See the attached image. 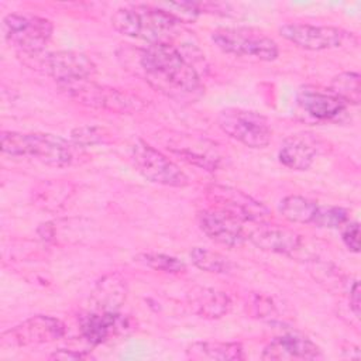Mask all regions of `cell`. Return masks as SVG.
<instances>
[{
  "mask_svg": "<svg viewBox=\"0 0 361 361\" xmlns=\"http://www.w3.org/2000/svg\"><path fill=\"white\" fill-rule=\"evenodd\" d=\"M138 69L148 83L173 99H197L203 85L195 66L173 44H148L138 49Z\"/></svg>",
  "mask_w": 361,
  "mask_h": 361,
  "instance_id": "1",
  "label": "cell"
},
{
  "mask_svg": "<svg viewBox=\"0 0 361 361\" xmlns=\"http://www.w3.org/2000/svg\"><path fill=\"white\" fill-rule=\"evenodd\" d=\"M0 141L3 154L31 158L54 168L75 166L87 161L85 148L55 134L1 131Z\"/></svg>",
  "mask_w": 361,
  "mask_h": 361,
  "instance_id": "2",
  "label": "cell"
},
{
  "mask_svg": "<svg viewBox=\"0 0 361 361\" xmlns=\"http://www.w3.org/2000/svg\"><path fill=\"white\" fill-rule=\"evenodd\" d=\"M182 24L159 6H127L116 10L111 16V25L116 31L148 44H173Z\"/></svg>",
  "mask_w": 361,
  "mask_h": 361,
  "instance_id": "3",
  "label": "cell"
},
{
  "mask_svg": "<svg viewBox=\"0 0 361 361\" xmlns=\"http://www.w3.org/2000/svg\"><path fill=\"white\" fill-rule=\"evenodd\" d=\"M213 44L224 54L262 62L275 61L279 47L269 35L252 27H220L210 35Z\"/></svg>",
  "mask_w": 361,
  "mask_h": 361,
  "instance_id": "4",
  "label": "cell"
},
{
  "mask_svg": "<svg viewBox=\"0 0 361 361\" xmlns=\"http://www.w3.org/2000/svg\"><path fill=\"white\" fill-rule=\"evenodd\" d=\"M31 69L39 71L58 85L90 79L96 73L94 62L79 51H39L34 54H18Z\"/></svg>",
  "mask_w": 361,
  "mask_h": 361,
  "instance_id": "5",
  "label": "cell"
},
{
  "mask_svg": "<svg viewBox=\"0 0 361 361\" xmlns=\"http://www.w3.org/2000/svg\"><path fill=\"white\" fill-rule=\"evenodd\" d=\"M58 86L68 97L93 109L111 113H134L144 107V102L138 96L94 83L92 79L61 83Z\"/></svg>",
  "mask_w": 361,
  "mask_h": 361,
  "instance_id": "6",
  "label": "cell"
},
{
  "mask_svg": "<svg viewBox=\"0 0 361 361\" xmlns=\"http://www.w3.org/2000/svg\"><path fill=\"white\" fill-rule=\"evenodd\" d=\"M1 32L18 54H34L45 49L52 38L54 24L35 14L10 13L1 21Z\"/></svg>",
  "mask_w": 361,
  "mask_h": 361,
  "instance_id": "7",
  "label": "cell"
},
{
  "mask_svg": "<svg viewBox=\"0 0 361 361\" xmlns=\"http://www.w3.org/2000/svg\"><path fill=\"white\" fill-rule=\"evenodd\" d=\"M217 123L226 135L250 148H265L272 138L268 118L255 110L226 107L219 113Z\"/></svg>",
  "mask_w": 361,
  "mask_h": 361,
  "instance_id": "8",
  "label": "cell"
},
{
  "mask_svg": "<svg viewBox=\"0 0 361 361\" xmlns=\"http://www.w3.org/2000/svg\"><path fill=\"white\" fill-rule=\"evenodd\" d=\"M130 158L135 169L152 183L169 188L189 185L188 175L171 158L144 140L134 141L130 149Z\"/></svg>",
  "mask_w": 361,
  "mask_h": 361,
  "instance_id": "9",
  "label": "cell"
},
{
  "mask_svg": "<svg viewBox=\"0 0 361 361\" xmlns=\"http://www.w3.org/2000/svg\"><path fill=\"white\" fill-rule=\"evenodd\" d=\"M206 197L212 207L223 210L243 223H261L269 216V209L248 193L224 185H210Z\"/></svg>",
  "mask_w": 361,
  "mask_h": 361,
  "instance_id": "10",
  "label": "cell"
},
{
  "mask_svg": "<svg viewBox=\"0 0 361 361\" xmlns=\"http://www.w3.org/2000/svg\"><path fill=\"white\" fill-rule=\"evenodd\" d=\"M65 324L48 314H35L1 334V345L4 347H28L52 343L65 336Z\"/></svg>",
  "mask_w": 361,
  "mask_h": 361,
  "instance_id": "11",
  "label": "cell"
},
{
  "mask_svg": "<svg viewBox=\"0 0 361 361\" xmlns=\"http://www.w3.org/2000/svg\"><path fill=\"white\" fill-rule=\"evenodd\" d=\"M279 34L293 45L307 51H326L340 48L348 32L333 25H314L289 23L279 27Z\"/></svg>",
  "mask_w": 361,
  "mask_h": 361,
  "instance_id": "12",
  "label": "cell"
},
{
  "mask_svg": "<svg viewBox=\"0 0 361 361\" xmlns=\"http://www.w3.org/2000/svg\"><path fill=\"white\" fill-rule=\"evenodd\" d=\"M199 228L216 244L227 248H238L247 241V230L244 223L237 217L209 207L197 213Z\"/></svg>",
  "mask_w": 361,
  "mask_h": 361,
  "instance_id": "13",
  "label": "cell"
},
{
  "mask_svg": "<svg viewBox=\"0 0 361 361\" xmlns=\"http://www.w3.org/2000/svg\"><path fill=\"white\" fill-rule=\"evenodd\" d=\"M296 103L302 111L317 121H337L348 106L330 89L312 85L302 86L298 90Z\"/></svg>",
  "mask_w": 361,
  "mask_h": 361,
  "instance_id": "14",
  "label": "cell"
},
{
  "mask_svg": "<svg viewBox=\"0 0 361 361\" xmlns=\"http://www.w3.org/2000/svg\"><path fill=\"white\" fill-rule=\"evenodd\" d=\"M130 327L128 319L120 312L89 310L79 319L82 337L92 345L107 343Z\"/></svg>",
  "mask_w": 361,
  "mask_h": 361,
  "instance_id": "15",
  "label": "cell"
},
{
  "mask_svg": "<svg viewBox=\"0 0 361 361\" xmlns=\"http://www.w3.org/2000/svg\"><path fill=\"white\" fill-rule=\"evenodd\" d=\"M255 224V227H251L247 231V240L262 251L292 255L302 245V235L290 228L267 224L265 221Z\"/></svg>",
  "mask_w": 361,
  "mask_h": 361,
  "instance_id": "16",
  "label": "cell"
},
{
  "mask_svg": "<svg viewBox=\"0 0 361 361\" xmlns=\"http://www.w3.org/2000/svg\"><path fill=\"white\" fill-rule=\"evenodd\" d=\"M262 360L290 361V360H319L323 358L320 347L309 337L296 333H285L274 337L262 350Z\"/></svg>",
  "mask_w": 361,
  "mask_h": 361,
  "instance_id": "17",
  "label": "cell"
},
{
  "mask_svg": "<svg viewBox=\"0 0 361 361\" xmlns=\"http://www.w3.org/2000/svg\"><path fill=\"white\" fill-rule=\"evenodd\" d=\"M322 148L320 141L307 133L292 134L281 144L278 151L279 162L292 171L309 169Z\"/></svg>",
  "mask_w": 361,
  "mask_h": 361,
  "instance_id": "18",
  "label": "cell"
},
{
  "mask_svg": "<svg viewBox=\"0 0 361 361\" xmlns=\"http://www.w3.org/2000/svg\"><path fill=\"white\" fill-rule=\"evenodd\" d=\"M127 299L126 281L117 275L110 274L103 276L94 286L90 295V309L100 312H120V307Z\"/></svg>",
  "mask_w": 361,
  "mask_h": 361,
  "instance_id": "19",
  "label": "cell"
},
{
  "mask_svg": "<svg viewBox=\"0 0 361 361\" xmlns=\"http://www.w3.org/2000/svg\"><path fill=\"white\" fill-rule=\"evenodd\" d=\"M189 305L193 313L203 319H220L226 316L233 306L230 296L219 289L197 286L189 293Z\"/></svg>",
  "mask_w": 361,
  "mask_h": 361,
  "instance_id": "20",
  "label": "cell"
},
{
  "mask_svg": "<svg viewBox=\"0 0 361 361\" xmlns=\"http://www.w3.org/2000/svg\"><path fill=\"white\" fill-rule=\"evenodd\" d=\"M186 355L193 360L241 361L245 358L244 348L235 341H196L188 345Z\"/></svg>",
  "mask_w": 361,
  "mask_h": 361,
  "instance_id": "21",
  "label": "cell"
},
{
  "mask_svg": "<svg viewBox=\"0 0 361 361\" xmlns=\"http://www.w3.org/2000/svg\"><path fill=\"white\" fill-rule=\"evenodd\" d=\"M317 202L302 195H288L278 206V210L283 219L290 223L312 224L317 212Z\"/></svg>",
  "mask_w": 361,
  "mask_h": 361,
  "instance_id": "22",
  "label": "cell"
},
{
  "mask_svg": "<svg viewBox=\"0 0 361 361\" xmlns=\"http://www.w3.org/2000/svg\"><path fill=\"white\" fill-rule=\"evenodd\" d=\"M192 264L210 274H230L234 268V264L217 251H212L203 247H193L189 252Z\"/></svg>",
  "mask_w": 361,
  "mask_h": 361,
  "instance_id": "23",
  "label": "cell"
},
{
  "mask_svg": "<svg viewBox=\"0 0 361 361\" xmlns=\"http://www.w3.org/2000/svg\"><path fill=\"white\" fill-rule=\"evenodd\" d=\"M69 183L65 182H44L41 183L35 192H32L34 195V202L35 204L44 207V209H58L61 206L65 204V202L69 199L71 196V189H69Z\"/></svg>",
  "mask_w": 361,
  "mask_h": 361,
  "instance_id": "24",
  "label": "cell"
},
{
  "mask_svg": "<svg viewBox=\"0 0 361 361\" xmlns=\"http://www.w3.org/2000/svg\"><path fill=\"white\" fill-rule=\"evenodd\" d=\"M330 90L345 104L357 106L361 100V78L357 72H341L331 79Z\"/></svg>",
  "mask_w": 361,
  "mask_h": 361,
  "instance_id": "25",
  "label": "cell"
},
{
  "mask_svg": "<svg viewBox=\"0 0 361 361\" xmlns=\"http://www.w3.org/2000/svg\"><path fill=\"white\" fill-rule=\"evenodd\" d=\"M137 259L145 267L165 274H180L186 271V265L183 261L173 255L162 252H142L137 257Z\"/></svg>",
  "mask_w": 361,
  "mask_h": 361,
  "instance_id": "26",
  "label": "cell"
},
{
  "mask_svg": "<svg viewBox=\"0 0 361 361\" xmlns=\"http://www.w3.org/2000/svg\"><path fill=\"white\" fill-rule=\"evenodd\" d=\"M71 140L82 148L93 147L99 144H107L111 140V134L107 128L100 126H79L71 131Z\"/></svg>",
  "mask_w": 361,
  "mask_h": 361,
  "instance_id": "27",
  "label": "cell"
},
{
  "mask_svg": "<svg viewBox=\"0 0 361 361\" xmlns=\"http://www.w3.org/2000/svg\"><path fill=\"white\" fill-rule=\"evenodd\" d=\"M350 221V212L341 206H319L312 224L322 228H341Z\"/></svg>",
  "mask_w": 361,
  "mask_h": 361,
  "instance_id": "28",
  "label": "cell"
},
{
  "mask_svg": "<svg viewBox=\"0 0 361 361\" xmlns=\"http://www.w3.org/2000/svg\"><path fill=\"white\" fill-rule=\"evenodd\" d=\"M341 240L344 245L353 251V252H360V224L358 221H347L341 227Z\"/></svg>",
  "mask_w": 361,
  "mask_h": 361,
  "instance_id": "29",
  "label": "cell"
},
{
  "mask_svg": "<svg viewBox=\"0 0 361 361\" xmlns=\"http://www.w3.org/2000/svg\"><path fill=\"white\" fill-rule=\"evenodd\" d=\"M51 360H59V361H76V360H90L93 355L87 351H76V350H66V348H59L54 351L49 355Z\"/></svg>",
  "mask_w": 361,
  "mask_h": 361,
  "instance_id": "30",
  "label": "cell"
},
{
  "mask_svg": "<svg viewBox=\"0 0 361 361\" xmlns=\"http://www.w3.org/2000/svg\"><path fill=\"white\" fill-rule=\"evenodd\" d=\"M348 303L354 316L358 319L360 309H361V298H360V282L357 279L353 281L351 286L348 288Z\"/></svg>",
  "mask_w": 361,
  "mask_h": 361,
  "instance_id": "31",
  "label": "cell"
}]
</instances>
